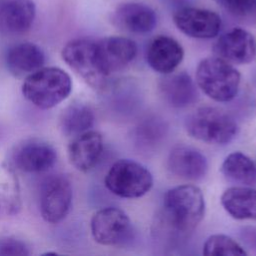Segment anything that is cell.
I'll return each mask as SVG.
<instances>
[{
  "label": "cell",
  "instance_id": "17",
  "mask_svg": "<svg viewBox=\"0 0 256 256\" xmlns=\"http://www.w3.org/2000/svg\"><path fill=\"white\" fill-rule=\"evenodd\" d=\"M103 152V137L95 130H88L72 139L68 146L70 163L81 172L92 170Z\"/></svg>",
  "mask_w": 256,
  "mask_h": 256
},
{
  "label": "cell",
  "instance_id": "22",
  "mask_svg": "<svg viewBox=\"0 0 256 256\" xmlns=\"http://www.w3.org/2000/svg\"><path fill=\"white\" fill-rule=\"evenodd\" d=\"M221 172L229 180L244 186L256 184V164L249 156L240 151L226 156L221 165Z\"/></svg>",
  "mask_w": 256,
  "mask_h": 256
},
{
  "label": "cell",
  "instance_id": "23",
  "mask_svg": "<svg viewBox=\"0 0 256 256\" xmlns=\"http://www.w3.org/2000/svg\"><path fill=\"white\" fill-rule=\"evenodd\" d=\"M21 209L18 179L11 167L0 163V215H15Z\"/></svg>",
  "mask_w": 256,
  "mask_h": 256
},
{
  "label": "cell",
  "instance_id": "20",
  "mask_svg": "<svg viewBox=\"0 0 256 256\" xmlns=\"http://www.w3.org/2000/svg\"><path fill=\"white\" fill-rule=\"evenodd\" d=\"M225 211L237 220H256V189L250 186H234L221 196Z\"/></svg>",
  "mask_w": 256,
  "mask_h": 256
},
{
  "label": "cell",
  "instance_id": "9",
  "mask_svg": "<svg viewBox=\"0 0 256 256\" xmlns=\"http://www.w3.org/2000/svg\"><path fill=\"white\" fill-rule=\"evenodd\" d=\"M137 51V44L123 36H109L95 41L97 64L106 77L132 62Z\"/></svg>",
  "mask_w": 256,
  "mask_h": 256
},
{
  "label": "cell",
  "instance_id": "7",
  "mask_svg": "<svg viewBox=\"0 0 256 256\" xmlns=\"http://www.w3.org/2000/svg\"><path fill=\"white\" fill-rule=\"evenodd\" d=\"M62 58L87 84L102 88L107 77L101 72L95 55V41L87 38L73 39L62 49Z\"/></svg>",
  "mask_w": 256,
  "mask_h": 256
},
{
  "label": "cell",
  "instance_id": "5",
  "mask_svg": "<svg viewBox=\"0 0 256 256\" xmlns=\"http://www.w3.org/2000/svg\"><path fill=\"white\" fill-rule=\"evenodd\" d=\"M106 188L121 198H139L147 194L153 186V176L144 165L130 159H120L113 163L106 173Z\"/></svg>",
  "mask_w": 256,
  "mask_h": 256
},
{
  "label": "cell",
  "instance_id": "26",
  "mask_svg": "<svg viewBox=\"0 0 256 256\" xmlns=\"http://www.w3.org/2000/svg\"><path fill=\"white\" fill-rule=\"evenodd\" d=\"M29 249L27 245L16 238L3 237L0 238V255H29Z\"/></svg>",
  "mask_w": 256,
  "mask_h": 256
},
{
  "label": "cell",
  "instance_id": "27",
  "mask_svg": "<svg viewBox=\"0 0 256 256\" xmlns=\"http://www.w3.org/2000/svg\"><path fill=\"white\" fill-rule=\"evenodd\" d=\"M245 238L247 243L256 251V228H249L245 232Z\"/></svg>",
  "mask_w": 256,
  "mask_h": 256
},
{
  "label": "cell",
  "instance_id": "16",
  "mask_svg": "<svg viewBox=\"0 0 256 256\" xmlns=\"http://www.w3.org/2000/svg\"><path fill=\"white\" fill-rule=\"evenodd\" d=\"M167 164L173 175L185 180H200L208 170V162L202 152L187 145L175 146L169 153Z\"/></svg>",
  "mask_w": 256,
  "mask_h": 256
},
{
  "label": "cell",
  "instance_id": "4",
  "mask_svg": "<svg viewBox=\"0 0 256 256\" xmlns=\"http://www.w3.org/2000/svg\"><path fill=\"white\" fill-rule=\"evenodd\" d=\"M185 128L192 138L217 145L231 142L238 133V125L229 114L210 106L193 111L186 118Z\"/></svg>",
  "mask_w": 256,
  "mask_h": 256
},
{
  "label": "cell",
  "instance_id": "18",
  "mask_svg": "<svg viewBox=\"0 0 256 256\" xmlns=\"http://www.w3.org/2000/svg\"><path fill=\"white\" fill-rule=\"evenodd\" d=\"M159 90L164 101L174 108H185L197 100L194 81L186 72L169 73L161 79Z\"/></svg>",
  "mask_w": 256,
  "mask_h": 256
},
{
  "label": "cell",
  "instance_id": "2",
  "mask_svg": "<svg viewBox=\"0 0 256 256\" xmlns=\"http://www.w3.org/2000/svg\"><path fill=\"white\" fill-rule=\"evenodd\" d=\"M163 208L167 220L174 229L181 233H189L204 217V195L195 185H179L166 192Z\"/></svg>",
  "mask_w": 256,
  "mask_h": 256
},
{
  "label": "cell",
  "instance_id": "19",
  "mask_svg": "<svg viewBox=\"0 0 256 256\" xmlns=\"http://www.w3.org/2000/svg\"><path fill=\"white\" fill-rule=\"evenodd\" d=\"M45 54L40 46L32 42H21L12 46L6 54V65L15 77H26L43 67Z\"/></svg>",
  "mask_w": 256,
  "mask_h": 256
},
{
  "label": "cell",
  "instance_id": "10",
  "mask_svg": "<svg viewBox=\"0 0 256 256\" xmlns=\"http://www.w3.org/2000/svg\"><path fill=\"white\" fill-rule=\"evenodd\" d=\"M173 22L183 34L196 39L216 37L222 25V20L216 12L197 7H182L176 10Z\"/></svg>",
  "mask_w": 256,
  "mask_h": 256
},
{
  "label": "cell",
  "instance_id": "21",
  "mask_svg": "<svg viewBox=\"0 0 256 256\" xmlns=\"http://www.w3.org/2000/svg\"><path fill=\"white\" fill-rule=\"evenodd\" d=\"M94 120V111L88 104L73 102L62 111L59 119V127L63 135L74 138L91 130Z\"/></svg>",
  "mask_w": 256,
  "mask_h": 256
},
{
  "label": "cell",
  "instance_id": "13",
  "mask_svg": "<svg viewBox=\"0 0 256 256\" xmlns=\"http://www.w3.org/2000/svg\"><path fill=\"white\" fill-rule=\"evenodd\" d=\"M36 6L32 0L0 1V33L19 36L26 33L35 20Z\"/></svg>",
  "mask_w": 256,
  "mask_h": 256
},
{
  "label": "cell",
  "instance_id": "11",
  "mask_svg": "<svg viewBox=\"0 0 256 256\" xmlns=\"http://www.w3.org/2000/svg\"><path fill=\"white\" fill-rule=\"evenodd\" d=\"M216 56L231 64H248L256 55V41L247 30L235 27L219 37L214 44Z\"/></svg>",
  "mask_w": 256,
  "mask_h": 256
},
{
  "label": "cell",
  "instance_id": "3",
  "mask_svg": "<svg viewBox=\"0 0 256 256\" xmlns=\"http://www.w3.org/2000/svg\"><path fill=\"white\" fill-rule=\"evenodd\" d=\"M195 76L197 86L217 102L231 101L239 91L241 82L239 71L233 64L218 56L201 60Z\"/></svg>",
  "mask_w": 256,
  "mask_h": 256
},
{
  "label": "cell",
  "instance_id": "8",
  "mask_svg": "<svg viewBox=\"0 0 256 256\" xmlns=\"http://www.w3.org/2000/svg\"><path fill=\"white\" fill-rule=\"evenodd\" d=\"M95 242L104 246H117L131 236L132 223L129 216L116 207H105L96 211L90 222Z\"/></svg>",
  "mask_w": 256,
  "mask_h": 256
},
{
  "label": "cell",
  "instance_id": "24",
  "mask_svg": "<svg viewBox=\"0 0 256 256\" xmlns=\"http://www.w3.org/2000/svg\"><path fill=\"white\" fill-rule=\"evenodd\" d=\"M203 254L208 256H247L248 253L230 236L214 234L206 239L203 245Z\"/></svg>",
  "mask_w": 256,
  "mask_h": 256
},
{
  "label": "cell",
  "instance_id": "14",
  "mask_svg": "<svg viewBox=\"0 0 256 256\" xmlns=\"http://www.w3.org/2000/svg\"><path fill=\"white\" fill-rule=\"evenodd\" d=\"M113 23L134 34H147L157 24V15L148 5L139 2H125L116 7L112 15Z\"/></svg>",
  "mask_w": 256,
  "mask_h": 256
},
{
  "label": "cell",
  "instance_id": "6",
  "mask_svg": "<svg viewBox=\"0 0 256 256\" xmlns=\"http://www.w3.org/2000/svg\"><path fill=\"white\" fill-rule=\"evenodd\" d=\"M73 198L70 180L61 174L47 177L41 184L39 210L42 218L51 224L61 222L68 215Z\"/></svg>",
  "mask_w": 256,
  "mask_h": 256
},
{
  "label": "cell",
  "instance_id": "15",
  "mask_svg": "<svg viewBox=\"0 0 256 256\" xmlns=\"http://www.w3.org/2000/svg\"><path fill=\"white\" fill-rule=\"evenodd\" d=\"M184 57L181 44L174 38L159 35L152 39L146 50L148 65L160 74H169L176 70Z\"/></svg>",
  "mask_w": 256,
  "mask_h": 256
},
{
  "label": "cell",
  "instance_id": "25",
  "mask_svg": "<svg viewBox=\"0 0 256 256\" xmlns=\"http://www.w3.org/2000/svg\"><path fill=\"white\" fill-rule=\"evenodd\" d=\"M229 14L239 18L256 16V0H212Z\"/></svg>",
  "mask_w": 256,
  "mask_h": 256
},
{
  "label": "cell",
  "instance_id": "1",
  "mask_svg": "<svg viewBox=\"0 0 256 256\" xmlns=\"http://www.w3.org/2000/svg\"><path fill=\"white\" fill-rule=\"evenodd\" d=\"M23 96L40 109H51L64 101L72 91V80L58 67H41L26 76L22 84Z\"/></svg>",
  "mask_w": 256,
  "mask_h": 256
},
{
  "label": "cell",
  "instance_id": "12",
  "mask_svg": "<svg viewBox=\"0 0 256 256\" xmlns=\"http://www.w3.org/2000/svg\"><path fill=\"white\" fill-rule=\"evenodd\" d=\"M13 160L17 168L28 173H42L51 169L57 161L55 148L46 141L31 139L19 145Z\"/></svg>",
  "mask_w": 256,
  "mask_h": 256
}]
</instances>
